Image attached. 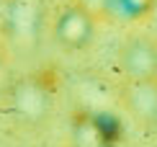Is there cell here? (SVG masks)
Instances as JSON below:
<instances>
[{
    "label": "cell",
    "instance_id": "3",
    "mask_svg": "<svg viewBox=\"0 0 157 147\" xmlns=\"http://www.w3.org/2000/svg\"><path fill=\"white\" fill-rule=\"evenodd\" d=\"M126 106L136 116L152 119L157 113V80H132L126 90Z\"/></svg>",
    "mask_w": 157,
    "mask_h": 147
},
{
    "label": "cell",
    "instance_id": "1",
    "mask_svg": "<svg viewBox=\"0 0 157 147\" xmlns=\"http://www.w3.org/2000/svg\"><path fill=\"white\" fill-rule=\"evenodd\" d=\"M95 13L82 3V0H70L67 5H62L59 13L54 16L52 23V34L54 42L62 46L64 52H80L85 49L95 36Z\"/></svg>",
    "mask_w": 157,
    "mask_h": 147
},
{
    "label": "cell",
    "instance_id": "5",
    "mask_svg": "<svg viewBox=\"0 0 157 147\" xmlns=\"http://www.w3.org/2000/svg\"><path fill=\"white\" fill-rule=\"evenodd\" d=\"M75 147H98L95 145V134H88V129L77 132V139H75Z\"/></svg>",
    "mask_w": 157,
    "mask_h": 147
},
{
    "label": "cell",
    "instance_id": "2",
    "mask_svg": "<svg viewBox=\"0 0 157 147\" xmlns=\"http://www.w3.org/2000/svg\"><path fill=\"white\" fill-rule=\"evenodd\" d=\"M121 70L129 80H157V46L144 36H132L121 46Z\"/></svg>",
    "mask_w": 157,
    "mask_h": 147
},
{
    "label": "cell",
    "instance_id": "4",
    "mask_svg": "<svg viewBox=\"0 0 157 147\" xmlns=\"http://www.w3.org/2000/svg\"><path fill=\"white\" fill-rule=\"evenodd\" d=\"M155 8V0H111L106 18H119V21H136L147 16Z\"/></svg>",
    "mask_w": 157,
    "mask_h": 147
}]
</instances>
